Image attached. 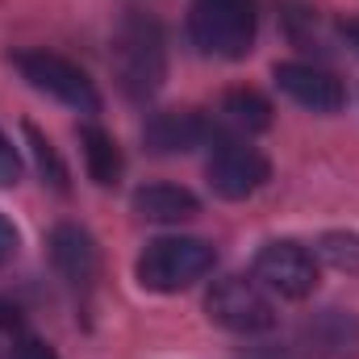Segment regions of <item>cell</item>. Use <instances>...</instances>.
<instances>
[{
  "instance_id": "52a82bcc",
  "label": "cell",
  "mask_w": 359,
  "mask_h": 359,
  "mask_svg": "<svg viewBox=\"0 0 359 359\" xmlns=\"http://www.w3.org/2000/svg\"><path fill=\"white\" fill-rule=\"evenodd\" d=\"M271 168L255 147H238V142H222L213 147L209 163H205V180L222 201H247L268 184Z\"/></svg>"
},
{
  "instance_id": "4fadbf2b",
  "label": "cell",
  "mask_w": 359,
  "mask_h": 359,
  "mask_svg": "<svg viewBox=\"0 0 359 359\" xmlns=\"http://www.w3.org/2000/svg\"><path fill=\"white\" fill-rule=\"evenodd\" d=\"M80 147H84V163H88V176L96 180L100 188L117 184V176H121V151H117V142H113L104 130H96V126H84V130H80Z\"/></svg>"
},
{
  "instance_id": "9a60e30c",
  "label": "cell",
  "mask_w": 359,
  "mask_h": 359,
  "mask_svg": "<svg viewBox=\"0 0 359 359\" xmlns=\"http://www.w3.org/2000/svg\"><path fill=\"white\" fill-rule=\"evenodd\" d=\"M318 255L334 271L359 276V230H326L318 238Z\"/></svg>"
},
{
  "instance_id": "8992f818",
  "label": "cell",
  "mask_w": 359,
  "mask_h": 359,
  "mask_svg": "<svg viewBox=\"0 0 359 359\" xmlns=\"http://www.w3.org/2000/svg\"><path fill=\"white\" fill-rule=\"evenodd\" d=\"M255 280L288 301H305L318 288V255L292 238H276L255 255Z\"/></svg>"
},
{
  "instance_id": "7a4b0ae2",
  "label": "cell",
  "mask_w": 359,
  "mask_h": 359,
  "mask_svg": "<svg viewBox=\"0 0 359 359\" xmlns=\"http://www.w3.org/2000/svg\"><path fill=\"white\" fill-rule=\"evenodd\" d=\"M113 72L121 80L126 96L147 100L155 96L163 76H168V55H163V34L151 17L130 13L117 34H113Z\"/></svg>"
},
{
  "instance_id": "8fae6325",
  "label": "cell",
  "mask_w": 359,
  "mask_h": 359,
  "mask_svg": "<svg viewBox=\"0 0 359 359\" xmlns=\"http://www.w3.org/2000/svg\"><path fill=\"white\" fill-rule=\"evenodd\" d=\"M134 213L147 222H188L201 213V201L180 184H147L134 192Z\"/></svg>"
},
{
  "instance_id": "30bf717a",
  "label": "cell",
  "mask_w": 359,
  "mask_h": 359,
  "mask_svg": "<svg viewBox=\"0 0 359 359\" xmlns=\"http://www.w3.org/2000/svg\"><path fill=\"white\" fill-rule=\"evenodd\" d=\"M142 138H147V147H151L155 155H184V151H192V147L205 138V121H201L196 113H176V109H168V113H155V117L147 121Z\"/></svg>"
},
{
  "instance_id": "ba28073f",
  "label": "cell",
  "mask_w": 359,
  "mask_h": 359,
  "mask_svg": "<svg viewBox=\"0 0 359 359\" xmlns=\"http://www.w3.org/2000/svg\"><path fill=\"white\" fill-rule=\"evenodd\" d=\"M276 88L288 100H297L309 113H339L343 109V84L334 72L313 67V63H276L271 67Z\"/></svg>"
},
{
  "instance_id": "5b68a950",
  "label": "cell",
  "mask_w": 359,
  "mask_h": 359,
  "mask_svg": "<svg viewBox=\"0 0 359 359\" xmlns=\"http://www.w3.org/2000/svg\"><path fill=\"white\" fill-rule=\"evenodd\" d=\"M13 63H17V72H21L38 92L63 100L67 109H80V113H96V109H100V96L92 88V80L76 67V63H67L63 55H50V50H21V55H13Z\"/></svg>"
},
{
  "instance_id": "5bb4252c",
  "label": "cell",
  "mask_w": 359,
  "mask_h": 359,
  "mask_svg": "<svg viewBox=\"0 0 359 359\" xmlns=\"http://www.w3.org/2000/svg\"><path fill=\"white\" fill-rule=\"evenodd\" d=\"M222 113L238 126V130H247V134H255V130H268L271 126V104L259 96L255 88H234L226 92V100H222Z\"/></svg>"
},
{
  "instance_id": "3957f363",
  "label": "cell",
  "mask_w": 359,
  "mask_h": 359,
  "mask_svg": "<svg viewBox=\"0 0 359 359\" xmlns=\"http://www.w3.org/2000/svg\"><path fill=\"white\" fill-rule=\"evenodd\" d=\"M217 264V251L205 238H155L138 255V284L151 292H184L205 280Z\"/></svg>"
},
{
  "instance_id": "2e32d148",
  "label": "cell",
  "mask_w": 359,
  "mask_h": 359,
  "mask_svg": "<svg viewBox=\"0 0 359 359\" xmlns=\"http://www.w3.org/2000/svg\"><path fill=\"white\" fill-rule=\"evenodd\" d=\"M25 138H29V151H34V163H38V172L42 180L50 184V188H59V192H67V163L59 159V151H55V142L38 130V126H29L25 121Z\"/></svg>"
},
{
  "instance_id": "ac0fdd59",
  "label": "cell",
  "mask_w": 359,
  "mask_h": 359,
  "mask_svg": "<svg viewBox=\"0 0 359 359\" xmlns=\"http://www.w3.org/2000/svg\"><path fill=\"white\" fill-rule=\"evenodd\" d=\"M17 243H21V238H17V226H13V222L0 213V268H4V264L17 255Z\"/></svg>"
},
{
  "instance_id": "e0dca14e",
  "label": "cell",
  "mask_w": 359,
  "mask_h": 359,
  "mask_svg": "<svg viewBox=\"0 0 359 359\" xmlns=\"http://www.w3.org/2000/svg\"><path fill=\"white\" fill-rule=\"evenodd\" d=\"M21 180V159H17V147L8 142V134L0 130V188H13Z\"/></svg>"
},
{
  "instance_id": "9c48e42d",
  "label": "cell",
  "mask_w": 359,
  "mask_h": 359,
  "mask_svg": "<svg viewBox=\"0 0 359 359\" xmlns=\"http://www.w3.org/2000/svg\"><path fill=\"white\" fill-rule=\"evenodd\" d=\"M50 259H55L59 276L67 284H76V288H88L92 280H96V268H100L92 234L80 230V226H72V222L50 234Z\"/></svg>"
},
{
  "instance_id": "ffe728a7",
  "label": "cell",
  "mask_w": 359,
  "mask_h": 359,
  "mask_svg": "<svg viewBox=\"0 0 359 359\" xmlns=\"http://www.w3.org/2000/svg\"><path fill=\"white\" fill-rule=\"evenodd\" d=\"M339 34H343V38H347V42H351V46L359 50V17H347V21H339Z\"/></svg>"
},
{
  "instance_id": "6da1fadb",
  "label": "cell",
  "mask_w": 359,
  "mask_h": 359,
  "mask_svg": "<svg viewBox=\"0 0 359 359\" xmlns=\"http://www.w3.org/2000/svg\"><path fill=\"white\" fill-rule=\"evenodd\" d=\"M259 13L255 0H192L188 38L209 59H247L255 46Z\"/></svg>"
},
{
  "instance_id": "277c9868",
  "label": "cell",
  "mask_w": 359,
  "mask_h": 359,
  "mask_svg": "<svg viewBox=\"0 0 359 359\" xmlns=\"http://www.w3.org/2000/svg\"><path fill=\"white\" fill-rule=\"evenodd\" d=\"M205 313L213 326L230 334H264L276 326V305L264 297L255 280H243V276H222L205 297Z\"/></svg>"
},
{
  "instance_id": "d6986e66",
  "label": "cell",
  "mask_w": 359,
  "mask_h": 359,
  "mask_svg": "<svg viewBox=\"0 0 359 359\" xmlns=\"http://www.w3.org/2000/svg\"><path fill=\"white\" fill-rule=\"evenodd\" d=\"M17 359H59L42 339H21V347H17Z\"/></svg>"
},
{
  "instance_id": "7c38bea8",
  "label": "cell",
  "mask_w": 359,
  "mask_h": 359,
  "mask_svg": "<svg viewBox=\"0 0 359 359\" xmlns=\"http://www.w3.org/2000/svg\"><path fill=\"white\" fill-rule=\"evenodd\" d=\"M309 339L322 355H359V322L343 309H326L309 326Z\"/></svg>"
}]
</instances>
